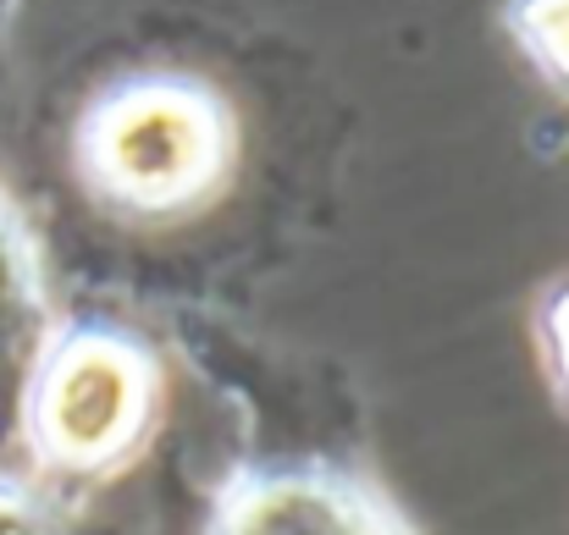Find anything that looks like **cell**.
<instances>
[{
  "label": "cell",
  "mask_w": 569,
  "mask_h": 535,
  "mask_svg": "<svg viewBox=\"0 0 569 535\" xmlns=\"http://www.w3.org/2000/svg\"><path fill=\"white\" fill-rule=\"evenodd\" d=\"M67 161L106 221L161 232L221 204L243 161V122L193 67H128L83 100Z\"/></svg>",
  "instance_id": "1"
},
{
  "label": "cell",
  "mask_w": 569,
  "mask_h": 535,
  "mask_svg": "<svg viewBox=\"0 0 569 535\" xmlns=\"http://www.w3.org/2000/svg\"><path fill=\"white\" fill-rule=\"evenodd\" d=\"M167 425L161 349L111 315H61L22 375L11 447L50 492H94L122 481Z\"/></svg>",
  "instance_id": "2"
},
{
  "label": "cell",
  "mask_w": 569,
  "mask_h": 535,
  "mask_svg": "<svg viewBox=\"0 0 569 535\" xmlns=\"http://www.w3.org/2000/svg\"><path fill=\"white\" fill-rule=\"evenodd\" d=\"M199 535H415L371 475L327 458H282L238 470Z\"/></svg>",
  "instance_id": "3"
},
{
  "label": "cell",
  "mask_w": 569,
  "mask_h": 535,
  "mask_svg": "<svg viewBox=\"0 0 569 535\" xmlns=\"http://www.w3.org/2000/svg\"><path fill=\"white\" fill-rule=\"evenodd\" d=\"M61 310L50 293V271L22 204L0 188V442H11V408L28 364L56 332Z\"/></svg>",
  "instance_id": "4"
},
{
  "label": "cell",
  "mask_w": 569,
  "mask_h": 535,
  "mask_svg": "<svg viewBox=\"0 0 569 535\" xmlns=\"http://www.w3.org/2000/svg\"><path fill=\"white\" fill-rule=\"evenodd\" d=\"M503 22L531 67L569 94V0H509Z\"/></svg>",
  "instance_id": "5"
},
{
  "label": "cell",
  "mask_w": 569,
  "mask_h": 535,
  "mask_svg": "<svg viewBox=\"0 0 569 535\" xmlns=\"http://www.w3.org/2000/svg\"><path fill=\"white\" fill-rule=\"evenodd\" d=\"M0 535H72L67 497L33 481L22 464H0Z\"/></svg>",
  "instance_id": "6"
},
{
  "label": "cell",
  "mask_w": 569,
  "mask_h": 535,
  "mask_svg": "<svg viewBox=\"0 0 569 535\" xmlns=\"http://www.w3.org/2000/svg\"><path fill=\"white\" fill-rule=\"evenodd\" d=\"M531 337H537V359H542L548 392H553V403L569 414V276L542 293L537 321H531Z\"/></svg>",
  "instance_id": "7"
}]
</instances>
